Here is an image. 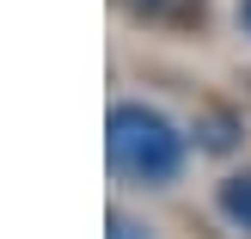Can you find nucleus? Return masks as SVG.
Returning <instances> with one entry per match:
<instances>
[{
	"instance_id": "obj_1",
	"label": "nucleus",
	"mask_w": 251,
	"mask_h": 239,
	"mask_svg": "<svg viewBox=\"0 0 251 239\" xmlns=\"http://www.w3.org/2000/svg\"><path fill=\"white\" fill-rule=\"evenodd\" d=\"M184 159H190V135L153 105H110L104 117V166L117 184H135V190H166V184L184 178Z\"/></svg>"
},
{
	"instance_id": "obj_2",
	"label": "nucleus",
	"mask_w": 251,
	"mask_h": 239,
	"mask_svg": "<svg viewBox=\"0 0 251 239\" xmlns=\"http://www.w3.org/2000/svg\"><path fill=\"white\" fill-rule=\"evenodd\" d=\"M190 141H196V154H239L245 147V117L233 105H202L196 110V123H190Z\"/></svg>"
},
{
	"instance_id": "obj_3",
	"label": "nucleus",
	"mask_w": 251,
	"mask_h": 239,
	"mask_svg": "<svg viewBox=\"0 0 251 239\" xmlns=\"http://www.w3.org/2000/svg\"><path fill=\"white\" fill-rule=\"evenodd\" d=\"M129 19L141 25H166V31H190V25H202L208 0H117Z\"/></svg>"
},
{
	"instance_id": "obj_4",
	"label": "nucleus",
	"mask_w": 251,
	"mask_h": 239,
	"mask_svg": "<svg viewBox=\"0 0 251 239\" xmlns=\"http://www.w3.org/2000/svg\"><path fill=\"white\" fill-rule=\"evenodd\" d=\"M215 215L227 221L233 233L251 239V172H233V178L215 184Z\"/></svg>"
},
{
	"instance_id": "obj_5",
	"label": "nucleus",
	"mask_w": 251,
	"mask_h": 239,
	"mask_svg": "<svg viewBox=\"0 0 251 239\" xmlns=\"http://www.w3.org/2000/svg\"><path fill=\"white\" fill-rule=\"evenodd\" d=\"M104 239H153V227L135 221L129 209H110V215H104Z\"/></svg>"
},
{
	"instance_id": "obj_6",
	"label": "nucleus",
	"mask_w": 251,
	"mask_h": 239,
	"mask_svg": "<svg viewBox=\"0 0 251 239\" xmlns=\"http://www.w3.org/2000/svg\"><path fill=\"white\" fill-rule=\"evenodd\" d=\"M233 19H239V37L251 43V0H239V6H233Z\"/></svg>"
}]
</instances>
